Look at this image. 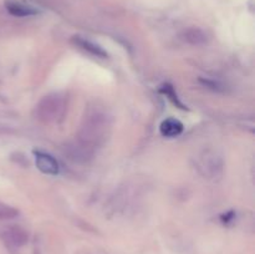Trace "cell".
I'll use <instances>...</instances> for the list:
<instances>
[{"mask_svg":"<svg viewBox=\"0 0 255 254\" xmlns=\"http://www.w3.org/2000/svg\"><path fill=\"white\" fill-rule=\"evenodd\" d=\"M65 152H66L70 159H72L74 162H79V163H86L95 154L94 149L89 148L77 139L75 142H71V143H67L65 146Z\"/></svg>","mask_w":255,"mask_h":254,"instance_id":"277c9868","label":"cell"},{"mask_svg":"<svg viewBox=\"0 0 255 254\" xmlns=\"http://www.w3.org/2000/svg\"><path fill=\"white\" fill-rule=\"evenodd\" d=\"M182 39L189 45H194V46H201V45L207 44L208 41V35L206 31H203L199 27H189V29L184 30L182 34Z\"/></svg>","mask_w":255,"mask_h":254,"instance_id":"9c48e42d","label":"cell"},{"mask_svg":"<svg viewBox=\"0 0 255 254\" xmlns=\"http://www.w3.org/2000/svg\"><path fill=\"white\" fill-rule=\"evenodd\" d=\"M161 92H162V94L166 95V96H168V99L171 100V101L173 102L174 105L179 106L181 109H184V106L182 105V102L178 100V96H177V94H176V91H174L173 86H171V85H168V84L163 85V86L161 87Z\"/></svg>","mask_w":255,"mask_h":254,"instance_id":"7c38bea8","label":"cell"},{"mask_svg":"<svg viewBox=\"0 0 255 254\" xmlns=\"http://www.w3.org/2000/svg\"><path fill=\"white\" fill-rule=\"evenodd\" d=\"M19 216V211L10 204L0 202V221H10Z\"/></svg>","mask_w":255,"mask_h":254,"instance_id":"8fae6325","label":"cell"},{"mask_svg":"<svg viewBox=\"0 0 255 254\" xmlns=\"http://www.w3.org/2000/svg\"><path fill=\"white\" fill-rule=\"evenodd\" d=\"M67 111V99L65 95L54 92L42 97L35 106V116L42 124L52 125L62 121Z\"/></svg>","mask_w":255,"mask_h":254,"instance_id":"7a4b0ae2","label":"cell"},{"mask_svg":"<svg viewBox=\"0 0 255 254\" xmlns=\"http://www.w3.org/2000/svg\"><path fill=\"white\" fill-rule=\"evenodd\" d=\"M12 133V129L10 128L9 126H5V125L0 124V136L2 134H11Z\"/></svg>","mask_w":255,"mask_h":254,"instance_id":"4fadbf2b","label":"cell"},{"mask_svg":"<svg viewBox=\"0 0 255 254\" xmlns=\"http://www.w3.org/2000/svg\"><path fill=\"white\" fill-rule=\"evenodd\" d=\"M35 162H36V167L42 173L50 174V176H55L59 173V163L49 153L36 151L35 152Z\"/></svg>","mask_w":255,"mask_h":254,"instance_id":"8992f818","label":"cell"},{"mask_svg":"<svg viewBox=\"0 0 255 254\" xmlns=\"http://www.w3.org/2000/svg\"><path fill=\"white\" fill-rule=\"evenodd\" d=\"M5 9L7 10V12L10 15L16 17L34 16V15L39 14V10L35 9V7L24 4V2L14 1V0H7V1H5Z\"/></svg>","mask_w":255,"mask_h":254,"instance_id":"52a82bcc","label":"cell"},{"mask_svg":"<svg viewBox=\"0 0 255 254\" xmlns=\"http://www.w3.org/2000/svg\"><path fill=\"white\" fill-rule=\"evenodd\" d=\"M159 132L164 137H177L183 132V124L179 120L167 119L159 126Z\"/></svg>","mask_w":255,"mask_h":254,"instance_id":"30bf717a","label":"cell"},{"mask_svg":"<svg viewBox=\"0 0 255 254\" xmlns=\"http://www.w3.org/2000/svg\"><path fill=\"white\" fill-rule=\"evenodd\" d=\"M71 41L75 46L80 47V49H82L84 51L89 52L90 55H94V56H96V57H101V59H106V57L109 56V55H107V52L105 51V50L102 49L100 45L95 44V42L90 41V40L85 39V37L79 36V35H76V36H72Z\"/></svg>","mask_w":255,"mask_h":254,"instance_id":"ba28073f","label":"cell"},{"mask_svg":"<svg viewBox=\"0 0 255 254\" xmlns=\"http://www.w3.org/2000/svg\"><path fill=\"white\" fill-rule=\"evenodd\" d=\"M197 168L207 178H218L222 176L224 168L223 158L214 151H204L199 156Z\"/></svg>","mask_w":255,"mask_h":254,"instance_id":"3957f363","label":"cell"},{"mask_svg":"<svg viewBox=\"0 0 255 254\" xmlns=\"http://www.w3.org/2000/svg\"><path fill=\"white\" fill-rule=\"evenodd\" d=\"M111 133V117L104 107L95 104L87 107L77 132V141L96 151Z\"/></svg>","mask_w":255,"mask_h":254,"instance_id":"6da1fadb","label":"cell"},{"mask_svg":"<svg viewBox=\"0 0 255 254\" xmlns=\"http://www.w3.org/2000/svg\"><path fill=\"white\" fill-rule=\"evenodd\" d=\"M1 237L5 241V243L14 247V248H21V247H24L29 242L27 232L19 226H9L2 232Z\"/></svg>","mask_w":255,"mask_h":254,"instance_id":"5b68a950","label":"cell"}]
</instances>
